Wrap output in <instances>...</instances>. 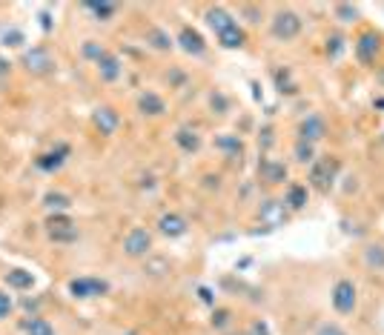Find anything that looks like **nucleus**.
<instances>
[{
  "label": "nucleus",
  "mask_w": 384,
  "mask_h": 335,
  "mask_svg": "<svg viewBox=\"0 0 384 335\" xmlns=\"http://www.w3.org/2000/svg\"><path fill=\"white\" fill-rule=\"evenodd\" d=\"M290 209H301L304 204H307V189L304 186H298V183H293L290 189H287V201H284Z\"/></svg>",
  "instance_id": "21"
},
{
  "label": "nucleus",
  "mask_w": 384,
  "mask_h": 335,
  "mask_svg": "<svg viewBox=\"0 0 384 335\" xmlns=\"http://www.w3.org/2000/svg\"><path fill=\"white\" fill-rule=\"evenodd\" d=\"M0 40H3V46H9V49H15V46H20L26 38H23L20 29H9V32H3V38H0Z\"/></svg>",
  "instance_id": "31"
},
{
  "label": "nucleus",
  "mask_w": 384,
  "mask_h": 335,
  "mask_svg": "<svg viewBox=\"0 0 384 335\" xmlns=\"http://www.w3.org/2000/svg\"><path fill=\"white\" fill-rule=\"evenodd\" d=\"M376 106H378V109H384V98H378V101H376Z\"/></svg>",
  "instance_id": "41"
},
{
  "label": "nucleus",
  "mask_w": 384,
  "mask_h": 335,
  "mask_svg": "<svg viewBox=\"0 0 384 335\" xmlns=\"http://www.w3.org/2000/svg\"><path fill=\"white\" fill-rule=\"evenodd\" d=\"M40 20H43V29H52V23H49V15H46V12L40 15Z\"/></svg>",
  "instance_id": "40"
},
{
  "label": "nucleus",
  "mask_w": 384,
  "mask_h": 335,
  "mask_svg": "<svg viewBox=\"0 0 384 335\" xmlns=\"http://www.w3.org/2000/svg\"><path fill=\"white\" fill-rule=\"evenodd\" d=\"M218 43L224 46V49H238V46H244V29L235 23V26H230L227 32L218 35Z\"/></svg>",
  "instance_id": "17"
},
{
  "label": "nucleus",
  "mask_w": 384,
  "mask_h": 335,
  "mask_svg": "<svg viewBox=\"0 0 384 335\" xmlns=\"http://www.w3.org/2000/svg\"><path fill=\"white\" fill-rule=\"evenodd\" d=\"M333 307L339 309L342 316H350L355 309V286H353V281H339L333 286Z\"/></svg>",
  "instance_id": "3"
},
{
  "label": "nucleus",
  "mask_w": 384,
  "mask_h": 335,
  "mask_svg": "<svg viewBox=\"0 0 384 335\" xmlns=\"http://www.w3.org/2000/svg\"><path fill=\"white\" fill-rule=\"evenodd\" d=\"M23 66H26L32 75H49V72L55 69V58L49 55V49L35 46V49H29L26 55H23Z\"/></svg>",
  "instance_id": "1"
},
{
  "label": "nucleus",
  "mask_w": 384,
  "mask_h": 335,
  "mask_svg": "<svg viewBox=\"0 0 384 335\" xmlns=\"http://www.w3.org/2000/svg\"><path fill=\"white\" fill-rule=\"evenodd\" d=\"M66 227H75V224H72L69 218H63V215H52L49 218V232L52 229H66Z\"/></svg>",
  "instance_id": "33"
},
{
  "label": "nucleus",
  "mask_w": 384,
  "mask_h": 335,
  "mask_svg": "<svg viewBox=\"0 0 384 335\" xmlns=\"http://www.w3.org/2000/svg\"><path fill=\"white\" fill-rule=\"evenodd\" d=\"M138 106H141V112H147V115H163V112H166L163 101L158 98V95H155V92H147V95H141V101H138Z\"/></svg>",
  "instance_id": "18"
},
{
  "label": "nucleus",
  "mask_w": 384,
  "mask_h": 335,
  "mask_svg": "<svg viewBox=\"0 0 384 335\" xmlns=\"http://www.w3.org/2000/svg\"><path fill=\"white\" fill-rule=\"evenodd\" d=\"M215 147L230 152V155H238L241 152V140H238V135H221L218 140H215Z\"/></svg>",
  "instance_id": "23"
},
{
  "label": "nucleus",
  "mask_w": 384,
  "mask_h": 335,
  "mask_svg": "<svg viewBox=\"0 0 384 335\" xmlns=\"http://www.w3.org/2000/svg\"><path fill=\"white\" fill-rule=\"evenodd\" d=\"M365 261L370 267H376V270H384V247H370L365 252Z\"/></svg>",
  "instance_id": "27"
},
{
  "label": "nucleus",
  "mask_w": 384,
  "mask_h": 335,
  "mask_svg": "<svg viewBox=\"0 0 384 335\" xmlns=\"http://www.w3.org/2000/svg\"><path fill=\"white\" fill-rule=\"evenodd\" d=\"M355 52H358V60L362 63H373L376 55H378V38L373 32H365L355 43Z\"/></svg>",
  "instance_id": "9"
},
{
  "label": "nucleus",
  "mask_w": 384,
  "mask_h": 335,
  "mask_svg": "<svg viewBox=\"0 0 384 335\" xmlns=\"http://www.w3.org/2000/svg\"><path fill=\"white\" fill-rule=\"evenodd\" d=\"M52 241H61V244H69V241H78V227H66V229H52L49 232Z\"/></svg>",
  "instance_id": "26"
},
{
  "label": "nucleus",
  "mask_w": 384,
  "mask_h": 335,
  "mask_svg": "<svg viewBox=\"0 0 384 335\" xmlns=\"http://www.w3.org/2000/svg\"><path fill=\"white\" fill-rule=\"evenodd\" d=\"M324 138V121L319 115H310L304 117V124H301V140L307 143H313V140H321Z\"/></svg>",
  "instance_id": "11"
},
{
  "label": "nucleus",
  "mask_w": 384,
  "mask_h": 335,
  "mask_svg": "<svg viewBox=\"0 0 384 335\" xmlns=\"http://www.w3.org/2000/svg\"><path fill=\"white\" fill-rule=\"evenodd\" d=\"M207 23L212 26V32H215V35H221V32H227L230 26H235L232 15H230V12H224V9H209V12H207Z\"/></svg>",
  "instance_id": "14"
},
{
  "label": "nucleus",
  "mask_w": 384,
  "mask_h": 335,
  "mask_svg": "<svg viewBox=\"0 0 384 335\" xmlns=\"http://www.w3.org/2000/svg\"><path fill=\"white\" fill-rule=\"evenodd\" d=\"M6 284L12 286V290H32L35 278H32V272H26V270H9V272H6Z\"/></svg>",
  "instance_id": "16"
},
{
  "label": "nucleus",
  "mask_w": 384,
  "mask_h": 335,
  "mask_svg": "<svg viewBox=\"0 0 384 335\" xmlns=\"http://www.w3.org/2000/svg\"><path fill=\"white\" fill-rule=\"evenodd\" d=\"M316 335H347L339 324H321L319 329H316Z\"/></svg>",
  "instance_id": "34"
},
{
  "label": "nucleus",
  "mask_w": 384,
  "mask_h": 335,
  "mask_svg": "<svg viewBox=\"0 0 384 335\" xmlns=\"http://www.w3.org/2000/svg\"><path fill=\"white\" fill-rule=\"evenodd\" d=\"M118 112L112 106H101V109H95V126L101 129V135H112L118 129Z\"/></svg>",
  "instance_id": "10"
},
{
  "label": "nucleus",
  "mask_w": 384,
  "mask_h": 335,
  "mask_svg": "<svg viewBox=\"0 0 384 335\" xmlns=\"http://www.w3.org/2000/svg\"><path fill=\"white\" fill-rule=\"evenodd\" d=\"M26 335H55V329L46 318H29L26 321Z\"/></svg>",
  "instance_id": "22"
},
{
  "label": "nucleus",
  "mask_w": 384,
  "mask_h": 335,
  "mask_svg": "<svg viewBox=\"0 0 384 335\" xmlns=\"http://www.w3.org/2000/svg\"><path fill=\"white\" fill-rule=\"evenodd\" d=\"M301 32V17L293 12H278L273 20V35L278 40H293Z\"/></svg>",
  "instance_id": "2"
},
{
  "label": "nucleus",
  "mask_w": 384,
  "mask_h": 335,
  "mask_svg": "<svg viewBox=\"0 0 384 335\" xmlns=\"http://www.w3.org/2000/svg\"><path fill=\"white\" fill-rule=\"evenodd\" d=\"M212 324L215 327H227L230 324V313H227V309H218V313L212 316Z\"/></svg>",
  "instance_id": "35"
},
{
  "label": "nucleus",
  "mask_w": 384,
  "mask_h": 335,
  "mask_svg": "<svg viewBox=\"0 0 384 335\" xmlns=\"http://www.w3.org/2000/svg\"><path fill=\"white\" fill-rule=\"evenodd\" d=\"M296 158H298L301 163H310V161H313V143L298 140V143H296Z\"/></svg>",
  "instance_id": "30"
},
{
  "label": "nucleus",
  "mask_w": 384,
  "mask_h": 335,
  "mask_svg": "<svg viewBox=\"0 0 384 335\" xmlns=\"http://www.w3.org/2000/svg\"><path fill=\"white\" fill-rule=\"evenodd\" d=\"M150 247H152V238H150L147 229H132V232L124 238V250H127V255H132V258L147 255Z\"/></svg>",
  "instance_id": "5"
},
{
  "label": "nucleus",
  "mask_w": 384,
  "mask_h": 335,
  "mask_svg": "<svg viewBox=\"0 0 384 335\" xmlns=\"http://www.w3.org/2000/svg\"><path fill=\"white\" fill-rule=\"evenodd\" d=\"M104 55H106V49H104L101 43H95V40H86V43H83V58H92L95 63H98Z\"/></svg>",
  "instance_id": "28"
},
{
  "label": "nucleus",
  "mask_w": 384,
  "mask_h": 335,
  "mask_svg": "<svg viewBox=\"0 0 384 335\" xmlns=\"http://www.w3.org/2000/svg\"><path fill=\"white\" fill-rule=\"evenodd\" d=\"M158 227H161V232H163V235H170V238H178V235H184V232H186V221L181 218V215H175V212H170V215H161Z\"/></svg>",
  "instance_id": "12"
},
{
  "label": "nucleus",
  "mask_w": 384,
  "mask_h": 335,
  "mask_svg": "<svg viewBox=\"0 0 384 335\" xmlns=\"http://www.w3.org/2000/svg\"><path fill=\"white\" fill-rule=\"evenodd\" d=\"M9 69H12V66H9V60L0 58V75H9Z\"/></svg>",
  "instance_id": "39"
},
{
  "label": "nucleus",
  "mask_w": 384,
  "mask_h": 335,
  "mask_svg": "<svg viewBox=\"0 0 384 335\" xmlns=\"http://www.w3.org/2000/svg\"><path fill=\"white\" fill-rule=\"evenodd\" d=\"M247 335H270V327L264 324V321H253V327H250Z\"/></svg>",
  "instance_id": "36"
},
{
  "label": "nucleus",
  "mask_w": 384,
  "mask_h": 335,
  "mask_svg": "<svg viewBox=\"0 0 384 335\" xmlns=\"http://www.w3.org/2000/svg\"><path fill=\"white\" fill-rule=\"evenodd\" d=\"M178 43H181V49L189 52V55H204V49H207L204 38H201L195 29H189V26H184V29L178 32Z\"/></svg>",
  "instance_id": "8"
},
{
  "label": "nucleus",
  "mask_w": 384,
  "mask_h": 335,
  "mask_svg": "<svg viewBox=\"0 0 384 335\" xmlns=\"http://www.w3.org/2000/svg\"><path fill=\"white\" fill-rule=\"evenodd\" d=\"M9 313H12V295L0 293V321L9 318Z\"/></svg>",
  "instance_id": "32"
},
{
  "label": "nucleus",
  "mask_w": 384,
  "mask_h": 335,
  "mask_svg": "<svg viewBox=\"0 0 384 335\" xmlns=\"http://www.w3.org/2000/svg\"><path fill=\"white\" fill-rule=\"evenodd\" d=\"M43 204L49 206V209H58V212H63V209H69V206H72L69 195H63V193H49V195L43 198Z\"/></svg>",
  "instance_id": "24"
},
{
  "label": "nucleus",
  "mask_w": 384,
  "mask_h": 335,
  "mask_svg": "<svg viewBox=\"0 0 384 335\" xmlns=\"http://www.w3.org/2000/svg\"><path fill=\"white\" fill-rule=\"evenodd\" d=\"M147 38H150V43L155 46V49H170V46H173L170 35H166V32H161V29H152Z\"/></svg>",
  "instance_id": "29"
},
{
  "label": "nucleus",
  "mask_w": 384,
  "mask_h": 335,
  "mask_svg": "<svg viewBox=\"0 0 384 335\" xmlns=\"http://www.w3.org/2000/svg\"><path fill=\"white\" fill-rule=\"evenodd\" d=\"M261 175L267 181H273V183H281L287 178V166L275 163V161H261Z\"/></svg>",
  "instance_id": "19"
},
{
  "label": "nucleus",
  "mask_w": 384,
  "mask_h": 335,
  "mask_svg": "<svg viewBox=\"0 0 384 335\" xmlns=\"http://www.w3.org/2000/svg\"><path fill=\"white\" fill-rule=\"evenodd\" d=\"M335 170H339V163L335 161H319V163H313V175H310V181H313L319 189H330V183H333V178H335Z\"/></svg>",
  "instance_id": "7"
},
{
  "label": "nucleus",
  "mask_w": 384,
  "mask_h": 335,
  "mask_svg": "<svg viewBox=\"0 0 384 335\" xmlns=\"http://www.w3.org/2000/svg\"><path fill=\"white\" fill-rule=\"evenodd\" d=\"M66 155H69V149H66V147H61V149H55V152H46V155H40V158H38V170H43V172L61 170L63 161H66Z\"/></svg>",
  "instance_id": "15"
},
{
  "label": "nucleus",
  "mask_w": 384,
  "mask_h": 335,
  "mask_svg": "<svg viewBox=\"0 0 384 335\" xmlns=\"http://www.w3.org/2000/svg\"><path fill=\"white\" fill-rule=\"evenodd\" d=\"M330 55H339L342 52V38H333V46H327Z\"/></svg>",
  "instance_id": "38"
},
{
  "label": "nucleus",
  "mask_w": 384,
  "mask_h": 335,
  "mask_svg": "<svg viewBox=\"0 0 384 335\" xmlns=\"http://www.w3.org/2000/svg\"><path fill=\"white\" fill-rule=\"evenodd\" d=\"M86 9L98 17V20H106V17H112L115 12H118V6L115 3H86Z\"/></svg>",
  "instance_id": "25"
},
{
  "label": "nucleus",
  "mask_w": 384,
  "mask_h": 335,
  "mask_svg": "<svg viewBox=\"0 0 384 335\" xmlns=\"http://www.w3.org/2000/svg\"><path fill=\"white\" fill-rule=\"evenodd\" d=\"M98 72H101V81L112 83V81L121 78V60H118L115 55H109V52H106V55L98 60Z\"/></svg>",
  "instance_id": "13"
},
{
  "label": "nucleus",
  "mask_w": 384,
  "mask_h": 335,
  "mask_svg": "<svg viewBox=\"0 0 384 335\" xmlns=\"http://www.w3.org/2000/svg\"><path fill=\"white\" fill-rule=\"evenodd\" d=\"M258 218H261V224H264V227L278 229V227H284V221H287V206H284L281 201H267V204L261 206Z\"/></svg>",
  "instance_id": "6"
},
{
  "label": "nucleus",
  "mask_w": 384,
  "mask_h": 335,
  "mask_svg": "<svg viewBox=\"0 0 384 335\" xmlns=\"http://www.w3.org/2000/svg\"><path fill=\"white\" fill-rule=\"evenodd\" d=\"M175 143H178L181 149H186V152H195L201 147V138L192 132V129H178L175 132Z\"/></svg>",
  "instance_id": "20"
},
{
  "label": "nucleus",
  "mask_w": 384,
  "mask_h": 335,
  "mask_svg": "<svg viewBox=\"0 0 384 335\" xmlns=\"http://www.w3.org/2000/svg\"><path fill=\"white\" fill-rule=\"evenodd\" d=\"M335 12H339V17H342V20H353V17L358 15V9H355V6H339Z\"/></svg>",
  "instance_id": "37"
},
{
  "label": "nucleus",
  "mask_w": 384,
  "mask_h": 335,
  "mask_svg": "<svg viewBox=\"0 0 384 335\" xmlns=\"http://www.w3.org/2000/svg\"><path fill=\"white\" fill-rule=\"evenodd\" d=\"M106 290H109V284L98 278H75L69 284V293L75 298H95V295H104Z\"/></svg>",
  "instance_id": "4"
}]
</instances>
